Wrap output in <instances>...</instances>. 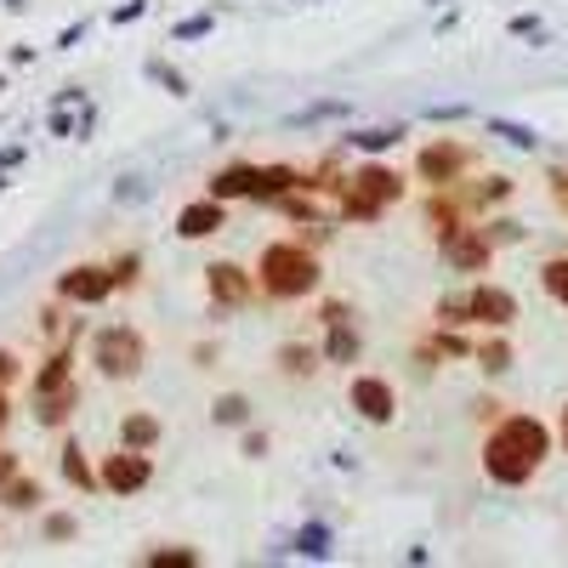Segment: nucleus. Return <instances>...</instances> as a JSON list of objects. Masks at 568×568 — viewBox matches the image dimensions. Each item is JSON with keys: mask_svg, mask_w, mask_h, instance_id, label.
Listing matches in <instances>:
<instances>
[{"mask_svg": "<svg viewBox=\"0 0 568 568\" xmlns=\"http://www.w3.org/2000/svg\"><path fill=\"white\" fill-rule=\"evenodd\" d=\"M540 450H546V432H540L534 421H512L495 443H489V472L506 478V483H523L534 472Z\"/></svg>", "mask_w": 568, "mask_h": 568, "instance_id": "nucleus-1", "label": "nucleus"}, {"mask_svg": "<svg viewBox=\"0 0 568 568\" xmlns=\"http://www.w3.org/2000/svg\"><path fill=\"white\" fill-rule=\"evenodd\" d=\"M267 267H274V290H307V279H313L307 262L290 256V251H285V256L274 251V256H267Z\"/></svg>", "mask_w": 568, "mask_h": 568, "instance_id": "nucleus-2", "label": "nucleus"}, {"mask_svg": "<svg viewBox=\"0 0 568 568\" xmlns=\"http://www.w3.org/2000/svg\"><path fill=\"white\" fill-rule=\"evenodd\" d=\"M472 313L489 318V325H506V318H512V295L506 290H478L472 295Z\"/></svg>", "mask_w": 568, "mask_h": 568, "instance_id": "nucleus-3", "label": "nucleus"}, {"mask_svg": "<svg viewBox=\"0 0 568 568\" xmlns=\"http://www.w3.org/2000/svg\"><path fill=\"white\" fill-rule=\"evenodd\" d=\"M358 404H364L369 415H387V387H369V381H364V387H358Z\"/></svg>", "mask_w": 568, "mask_h": 568, "instance_id": "nucleus-4", "label": "nucleus"}, {"mask_svg": "<svg viewBox=\"0 0 568 568\" xmlns=\"http://www.w3.org/2000/svg\"><path fill=\"white\" fill-rule=\"evenodd\" d=\"M546 285H552V295H563V302H568V262H552L546 267Z\"/></svg>", "mask_w": 568, "mask_h": 568, "instance_id": "nucleus-5", "label": "nucleus"}, {"mask_svg": "<svg viewBox=\"0 0 568 568\" xmlns=\"http://www.w3.org/2000/svg\"><path fill=\"white\" fill-rule=\"evenodd\" d=\"M182 233H211V211H193V216H182Z\"/></svg>", "mask_w": 568, "mask_h": 568, "instance_id": "nucleus-6", "label": "nucleus"}, {"mask_svg": "<svg viewBox=\"0 0 568 568\" xmlns=\"http://www.w3.org/2000/svg\"><path fill=\"white\" fill-rule=\"evenodd\" d=\"M563 443H568V409H563Z\"/></svg>", "mask_w": 568, "mask_h": 568, "instance_id": "nucleus-7", "label": "nucleus"}]
</instances>
